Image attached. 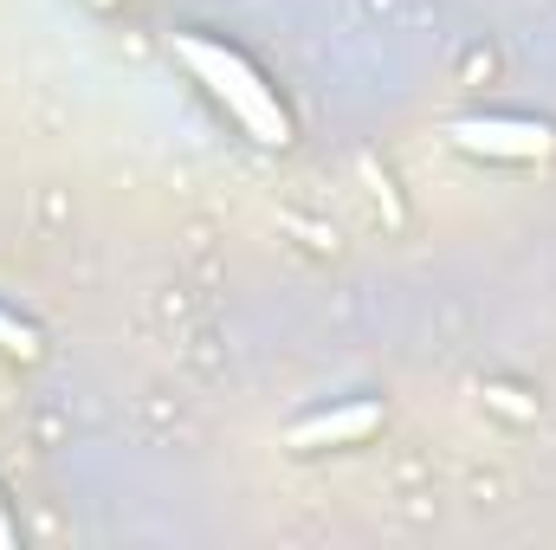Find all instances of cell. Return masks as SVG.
<instances>
[{
	"instance_id": "8992f818",
	"label": "cell",
	"mask_w": 556,
	"mask_h": 550,
	"mask_svg": "<svg viewBox=\"0 0 556 550\" xmlns=\"http://www.w3.org/2000/svg\"><path fill=\"white\" fill-rule=\"evenodd\" d=\"M91 7H111V0H91Z\"/></svg>"
},
{
	"instance_id": "277c9868",
	"label": "cell",
	"mask_w": 556,
	"mask_h": 550,
	"mask_svg": "<svg viewBox=\"0 0 556 550\" xmlns=\"http://www.w3.org/2000/svg\"><path fill=\"white\" fill-rule=\"evenodd\" d=\"M0 357H20V363L39 357V330L26 317H13V311H0Z\"/></svg>"
},
{
	"instance_id": "3957f363",
	"label": "cell",
	"mask_w": 556,
	"mask_h": 550,
	"mask_svg": "<svg viewBox=\"0 0 556 550\" xmlns=\"http://www.w3.org/2000/svg\"><path fill=\"white\" fill-rule=\"evenodd\" d=\"M382 427V402H343V409H324V414H304L285 427V447L291 453H317V447H350V440H369Z\"/></svg>"
},
{
	"instance_id": "7a4b0ae2",
	"label": "cell",
	"mask_w": 556,
	"mask_h": 550,
	"mask_svg": "<svg viewBox=\"0 0 556 550\" xmlns=\"http://www.w3.org/2000/svg\"><path fill=\"white\" fill-rule=\"evenodd\" d=\"M446 142L459 155H485V162H544V155H556V130L544 117H459V124H446Z\"/></svg>"
},
{
	"instance_id": "5b68a950",
	"label": "cell",
	"mask_w": 556,
	"mask_h": 550,
	"mask_svg": "<svg viewBox=\"0 0 556 550\" xmlns=\"http://www.w3.org/2000/svg\"><path fill=\"white\" fill-rule=\"evenodd\" d=\"M13 545H20V525L7 518V499H0V550H13Z\"/></svg>"
},
{
	"instance_id": "6da1fadb",
	"label": "cell",
	"mask_w": 556,
	"mask_h": 550,
	"mask_svg": "<svg viewBox=\"0 0 556 550\" xmlns=\"http://www.w3.org/2000/svg\"><path fill=\"white\" fill-rule=\"evenodd\" d=\"M175 59L207 85V98L214 104H227V117L247 130L253 142H266V149H285L291 142V111L278 104V91L227 46V39H207V33H181L175 39Z\"/></svg>"
}]
</instances>
